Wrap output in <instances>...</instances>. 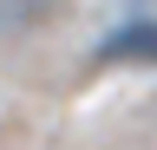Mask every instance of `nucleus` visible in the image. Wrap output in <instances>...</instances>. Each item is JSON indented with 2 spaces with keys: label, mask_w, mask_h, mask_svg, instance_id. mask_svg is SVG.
<instances>
[{
  "label": "nucleus",
  "mask_w": 157,
  "mask_h": 150,
  "mask_svg": "<svg viewBox=\"0 0 157 150\" xmlns=\"http://www.w3.org/2000/svg\"><path fill=\"white\" fill-rule=\"evenodd\" d=\"M98 59H111V65H157V26H151V20L124 26L105 52H98Z\"/></svg>",
  "instance_id": "nucleus-1"
}]
</instances>
